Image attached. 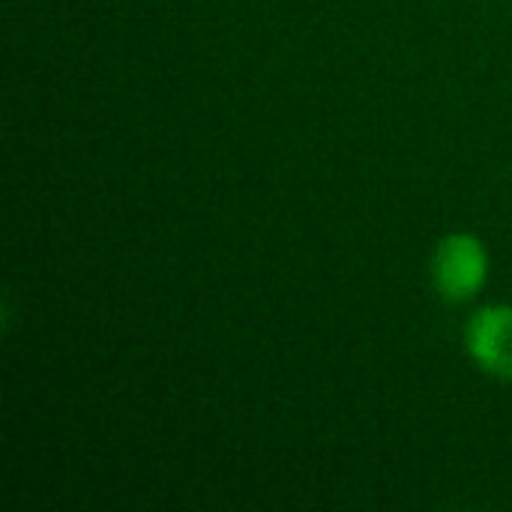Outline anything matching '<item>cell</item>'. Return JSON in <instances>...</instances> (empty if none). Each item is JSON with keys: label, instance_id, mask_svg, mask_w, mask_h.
<instances>
[{"label": "cell", "instance_id": "6da1fadb", "mask_svg": "<svg viewBox=\"0 0 512 512\" xmlns=\"http://www.w3.org/2000/svg\"><path fill=\"white\" fill-rule=\"evenodd\" d=\"M489 279V252L474 234H447L432 258V285L447 303L474 300Z\"/></svg>", "mask_w": 512, "mask_h": 512}, {"label": "cell", "instance_id": "7a4b0ae2", "mask_svg": "<svg viewBox=\"0 0 512 512\" xmlns=\"http://www.w3.org/2000/svg\"><path fill=\"white\" fill-rule=\"evenodd\" d=\"M465 348L480 372L512 384V306H483L465 327Z\"/></svg>", "mask_w": 512, "mask_h": 512}]
</instances>
